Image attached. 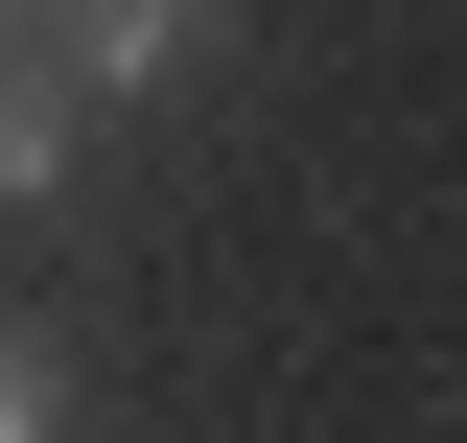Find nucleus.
Instances as JSON below:
<instances>
[{
    "label": "nucleus",
    "instance_id": "f257e3e1",
    "mask_svg": "<svg viewBox=\"0 0 467 443\" xmlns=\"http://www.w3.org/2000/svg\"><path fill=\"white\" fill-rule=\"evenodd\" d=\"M47 24V94L70 117H140L164 70H211V0H24Z\"/></svg>",
    "mask_w": 467,
    "mask_h": 443
},
{
    "label": "nucleus",
    "instance_id": "20e7f679",
    "mask_svg": "<svg viewBox=\"0 0 467 443\" xmlns=\"http://www.w3.org/2000/svg\"><path fill=\"white\" fill-rule=\"evenodd\" d=\"M0 47H24V0H0Z\"/></svg>",
    "mask_w": 467,
    "mask_h": 443
},
{
    "label": "nucleus",
    "instance_id": "7ed1b4c3",
    "mask_svg": "<svg viewBox=\"0 0 467 443\" xmlns=\"http://www.w3.org/2000/svg\"><path fill=\"white\" fill-rule=\"evenodd\" d=\"M0 443H70V350L47 327H0Z\"/></svg>",
    "mask_w": 467,
    "mask_h": 443
},
{
    "label": "nucleus",
    "instance_id": "f03ea898",
    "mask_svg": "<svg viewBox=\"0 0 467 443\" xmlns=\"http://www.w3.org/2000/svg\"><path fill=\"white\" fill-rule=\"evenodd\" d=\"M70 164H94V117H70V94H47V70H24V47H0V211H47Z\"/></svg>",
    "mask_w": 467,
    "mask_h": 443
}]
</instances>
